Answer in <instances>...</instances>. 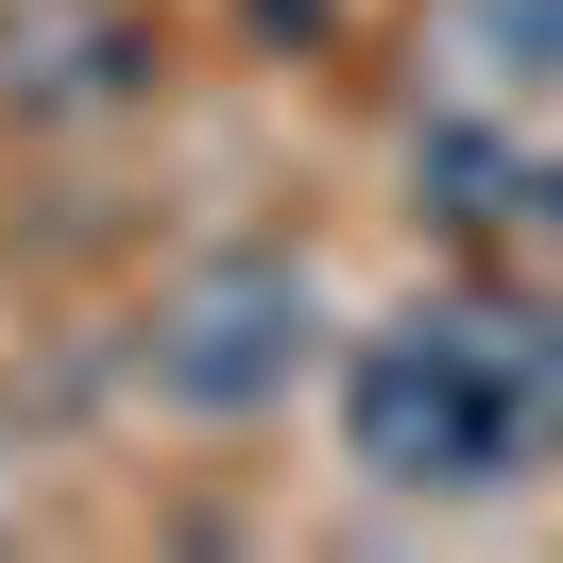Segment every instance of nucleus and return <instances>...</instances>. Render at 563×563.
<instances>
[{
    "instance_id": "f257e3e1",
    "label": "nucleus",
    "mask_w": 563,
    "mask_h": 563,
    "mask_svg": "<svg viewBox=\"0 0 563 563\" xmlns=\"http://www.w3.org/2000/svg\"><path fill=\"white\" fill-rule=\"evenodd\" d=\"M563 444V308L547 290H410L342 342V461L376 495H512Z\"/></svg>"
},
{
    "instance_id": "f03ea898",
    "label": "nucleus",
    "mask_w": 563,
    "mask_h": 563,
    "mask_svg": "<svg viewBox=\"0 0 563 563\" xmlns=\"http://www.w3.org/2000/svg\"><path fill=\"white\" fill-rule=\"evenodd\" d=\"M308 324H324L308 256L240 240V256H206V274H172V308H154V393L206 410V427H240V410H274V393L308 376Z\"/></svg>"
},
{
    "instance_id": "7ed1b4c3",
    "label": "nucleus",
    "mask_w": 563,
    "mask_h": 563,
    "mask_svg": "<svg viewBox=\"0 0 563 563\" xmlns=\"http://www.w3.org/2000/svg\"><path fill=\"white\" fill-rule=\"evenodd\" d=\"M410 188H427L444 222H478V240H495V222H529V154L495 137V120H427V137H410Z\"/></svg>"
},
{
    "instance_id": "20e7f679",
    "label": "nucleus",
    "mask_w": 563,
    "mask_h": 563,
    "mask_svg": "<svg viewBox=\"0 0 563 563\" xmlns=\"http://www.w3.org/2000/svg\"><path fill=\"white\" fill-rule=\"evenodd\" d=\"M461 52L495 103H563V0H461Z\"/></svg>"
},
{
    "instance_id": "39448f33",
    "label": "nucleus",
    "mask_w": 563,
    "mask_h": 563,
    "mask_svg": "<svg viewBox=\"0 0 563 563\" xmlns=\"http://www.w3.org/2000/svg\"><path fill=\"white\" fill-rule=\"evenodd\" d=\"M529 240H563V154H529Z\"/></svg>"
}]
</instances>
